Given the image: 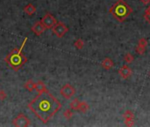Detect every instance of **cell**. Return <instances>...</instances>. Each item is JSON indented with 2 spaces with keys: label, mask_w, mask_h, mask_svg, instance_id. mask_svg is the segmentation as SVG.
Instances as JSON below:
<instances>
[{
  "label": "cell",
  "mask_w": 150,
  "mask_h": 127,
  "mask_svg": "<svg viewBox=\"0 0 150 127\" xmlns=\"http://www.w3.org/2000/svg\"><path fill=\"white\" fill-rule=\"evenodd\" d=\"M28 108L43 124H47L61 110L62 104L47 90L34 97L29 102Z\"/></svg>",
  "instance_id": "6da1fadb"
},
{
  "label": "cell",
  "mask_w": 150,
  "mask_h": 127,
  "mask_svg": "<svg viewBox=\"0 0 150 127\" xmlns=\"http://www.w3.org/2000/svg\"><path fill=\"white\" fill-rule=\"evenodd\" d=\"M27 42V37L24 39V41H23V42L20 46V48L13 49L11 51L10 54H8L5 57V62H6L16 72L19 71L27 61V58L26 57V56L22 53L23 48H24V46H25Z\"/></svg>",
  "instance_id": "7a4b0ae2"
},
{
  "label": "cell",
  "mask_w": 150,
  "mask_h": 127,
  "mask_svg": "<svg viewBox=\"0 0 150 127\" xmlns=\"http://www.w3.org/2000/svg\"><path fill=\"white\" fill-rule=\"evenodd\" d=\"M109 13L115 19L119 22H124L133 13L132 7L125 3V0H118L110 9Z\"/></svg>",
  "instance_id": "3957f363"
},
{
  "label": "cell",
  "mask_w": 150,
  "mask_h": 127,
  "mask_svg": "<svg viewBox=\"0 0 150 127\" xmlns=\"http://www.w3.org/2000/svg\"><path fill=\"white\" fill-rule=\"evenodd\" d=\"M13 124L17 127H27L31 124V122L24 114H19L13 120Z\"/></svg>",
  "instance_id": "277c9868"
},
{
  "label": "cell",
  "mask_w": 150,
  "mask_h": 127,
  "mask_svg": "<svg viewBox=\"0 0 150 127\" xmlns=\"http://www.w3.org/2000/svg\"><path fill=\"white\" fill-rule=\"evenodd\" d=\"M60 94L65 99H70L76 94V89L70 84H65L60 90Z\"/></svg>",
  "instance_id": "5b68a950"
},
{
  "label": "cell",
  "mask_w": 150,
  "mask_h": 127,
  "mask_svg": "<svg viewBox=\"0 0 150 127\" xmlns=\"http://www.w3.org/2000/svg\"><path fill=\"white\" fill-rule=\"evenodd\" d=\"M53 33L58 38H62L65 36V34L68 31V28L67 26H65L62 22H57L55 26L52 28Z\"/></svg>",
  "instance_id": "8992f818"
},
{
  "label": "cell",
  "mask_w": 150,
  "mask_h": 127,
  "mask_svg": "<svg viewBox=\"0 0 150 127\" xmlns=\"http://www.w3.org/2000/svg\"><path fill=\"white\" fill-rule=\"evenodd\" d=\"M41 22L44 25V27L46 28V29H51L55 26V24L57 23V20L52 14L47 13L41 19Z\"/></svg>",
  "instance_id": "52a82bcc"
},
{
  "label": "cell",
  "mask_w": 150,
  "mask_h": 127,
  "mask_svg": "<svg viewBox=\"0 0 150 127\" xmlns=\"http://www.w3.org/2000/svg\"><path fill=\"white\" fill-rule=\"evenodd\" d=\"M119 74L120 75V77L122 79H128L129 77H131V75H132V70L129 68V66L127 65H124L122 67L119 68Z\"/></svg>",
  "instance_id": "ba28073f"
},
{
  "label": "cell",
  "mask_w": 150,
  "mask_h": 127,
  "mask_svg": "<svg viewBox=\"0 0 150 127\" xmlns=\"http://www.w3.org/2000/svg\"><path fill=\"white\" fill-rule=\"evenodd\" d=\"M46 28L44 27V25L42 24L41 21H38L34 24L32 28V31L36 34V36H41V34L45 32Z\"/></svg>",
  "instance_id": "9c48e42d"
},
{
  "label": "cell",
  "mask_w": 150,
  "mask_h": 127,
  "mask_svg": "<svg viewBox=\"0 0 150 127\" xmlns=\"http://www.w3.org/2000/svg\"><path fill=\"white\" fill-rule=\"evenodd\" d=\"M102 67L105 69V70H111V69L113 67L114 63L113 61L110 58V57H106L105 59L103 60L102 64H101Z\"/></svg>",
  "instance_id": "30bf717a"
},
{
  "label": "cell",
  "mask_w": 150,
  "mask_h": 127,
  "mask_svg": "<svg viewBox=\"0 0 150 127\" xmlns=\"http://www.w3.org/2000/svg\"><path fill=\"white\" fill-rule=\"evenodd\" d=\"M35 90L38 92V93H41V92H44V91H47V87H46V85L40 81V80H39V81H37L35 83Z\"/></svg>",
  "instance_id": "8fae6325"
},
{
  "label": "cell",
  "mask_w": 150,
  "mask_h": 127,
  "mask_svg": "<svg viewBox=\"0 0 150 127\" xmlns=\"http://www.w3.org/2000/svg\"><path fill=\"white\" fill-rule=\"evenodd\" d=\"M24 11H25V13H26L27 15H33V14L36 11V8H35V6L33 5L32 4H28V5L24 8Z\"/></svg>",
  "instance_id": "7c38bea8"
},
{
  "label": "cell",
  "mask_w": 150,
  "mask_h": 127,
  "mask_svg": "<svg viewBox=\"0 0 150 127\" xmlns=\"http://www.w3.org/2000/svg\"><path fill=\"white\" fill-rule=\"evenodd\" d=\"M80 102H81V101H80L77 98L74 99V100L70 102V109H71L72 110H78L79 105H80Z\"/></svg>",
  "instance_id": "4fadbf2b"
},
{
  "label": "cell",
  "mask_w": 150,
  "mask_h": 127,
  "mask_svg": "<svg viewBox=\"0 0 150 127\" xmlns=\"http://www.w3.org/2000/svg\"><path fill=\"white\" fill-rule=\"evenodd\" d=\"M89 110V105H88V103L85 102V101H81L80 102V105H79V109L78 110L81 111L82 113H85L87 112Z\"/></svg>",
  "instance_id": "5bb4252c"
},
{
  "label": "cell",
  "mask_w": 150,
  "mask_h": 127,
  "mask_svg": "<svg viewBox=\"0 0 150 127\" xmlns=\"http://www.w3.org/2000/svg\"><path fill=\"white\" fill-rule=\"evenodd\" d=\"M25 87H26V88H27L28 91L32 92L33 89H35V83H34L32 79H29V80H27V81L26 82Z\"/></svg>",
  "instance_id": "9a60e30c"
},
{
  "label": "cell",
  "mask_w": 150,
  "mask_h": 127,
  "mask_svg": "<svg viewBox=\"0 0 150 127\" xmlns=\"http://www.w3.org/2000/svg\"><path fill=\"white\" fill-rule=\"evenodd\" d=\"M74 46L75 48L77 50H82L84 46V42L82 39H77L75 42H74Z\"/></svg>",
  "instance_id": "2e32d148"
},
{
  "label": "cell",
  "mask_w": 150,
  "mask_h": 127,
  "mask_svg": "<svg viewBox=\"0 0 150 127\" xmlns=\"http://www.w3.org/2000/svg\"><path fill=\"white\" fill-rule=\"evenodd\" d=\"M124 60L126 64H131L134 60V56L131 53H126L124 56Z\"/></svg>",
  "instance_id": "e0dca14e"
},
{
  "label": "cell",
  "mask_w": 150,
  "mask_h": 127,
  "mask_svg": "<svg viewBox=\"0 0 150 127\" xmlns=\"http://www.w3.org/2000/svg\"><path fill=\"white\" fill-rule=\"evenodd\" d=\"M143 16H144V19H146V21L148 23V24H150V6L146 8Z\"/></svg>",
  "instance_id": "ac0fdd59"
},
{
  "label": "cell",
  "mask_w": 150,
  "mask_h": 127,
  "mask_svg": "<svg viewBox=\"0 0 150 127\" xmlns=\"http://www.w3.org/2000/svg\"><path fill=\"white\" fill-rule=\"evenodd\" d=\"M123 118H134V114L131 110H126L123 114Z\"/></svg>",
  "instance_id": "d6986e66"
},
{
  "label": "cell",
  "mask_w": 150,
  "mask_h": 127,
  "mask_svg": "<svg viewBox=\"0 0 150 127\" xmlns=\"http://www.w3.org/2000/svg\"><path fill=\"white\" fill-rule=\"evenodd\" d=\"M135 50L139 55H143L146 51V47H143V46H141V45H137Z\"/></svg>",
  "instance_id": "ffe728a7"
},
{
  "label": "cell",
  "mask_w": 150,
  "mask_h": 127,
  "mask_svg": "<svg viewBox=\"0 0 150 127\" xmlns=\"http://www.w3.org/2000/svg\"><path fill=\"white\" fill-rule=\"evenodd\" d=\"M63 116L67 118V119H70L73 116V112L71 110H66L64 112H63Z\"/></svg>",
  "instance_id": "44dd1931"
},
{
  "label": "cell",
  "mask_w": 150,
  "mask_h": 127,
  "mask_svg": "<svg viewBox=\"0 0 150 127\" xmlns=\"http://www.w3.org/2000/svg\"><path fill=\"white\" fill-rule=\"evenodd\" d=\"M125 124L126 126H133L134 124V118H124Z\"/></svg>",
  "instance_id": "7402d4cb"
},
{
  "label": "cell",
  "mask_w": 150,
  "mask_h": 127,
  "mask_svg": "<svg viewBox=\"0 0 150 127\" xmlns=\"http://www.w3.org/2000/svg\"><path fill=\"white\" fill-rule=\"evenodd\" d=\"M138 45H141V46H143V47H147V40L146 38H141L138 42Z\"/></svg>",
  "instance_id": "603a6c76"
},
{
  "label": "cell",
  "mask_w": 150,
  "mask_h": 127,
  "mask_svg": "<svg viewBox=\"0 0 150 127\" xmlns=\"http://www.w3.org/2000/svg\"><path fill=\"white\" fill-rule=\"evenodd\" d=\"M6 97H7V95H6L5 92L4 90H0V100L4 101L6 99Z\"/></svg>",
  "instance_id": "cb8c5ba5"
},
{
  "label": "cell",
  "mask_w": 150,
  "mask_h": 127,
  "mask_svg": "<svg viewBox=\"0 0 150 127\" xmlns=\"http://www.w3.org/2000/svg\"><path fill=\"white\" fill-rule=\"evenodd\" d=\"M140 1H141V4H143V5H145L150 4V0H140Z\"/></svg>",
  "instance_id": "d4e9b609"
},
{
  "label": "cell",
  "mask_w": 150,
  "mask_h": 127,
  "mask_svg": "<svg viewBox=\"0 0 150 127\" xmlns=\"http://www.w3.org/2000/svg\"><path fill=\"white\" fill-rule=\"evenodd\" d=\"M149 75H150V72H149Z\"/></svg>",
  "instance_id": "484cf974"
}]
</instances>
